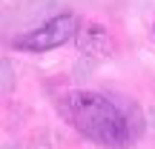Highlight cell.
<instances>
[{"label":"cell","instance_id":"6da1fadb","mask_svg":"<svg viewBox=\"0 0 155 149\" xmlns=\"http://www.w3.org/2000/svg\"><path fill=\"white\" fill-rule=\"evenodd\" d=\"M61 115L89 138L106 149H127L141 135V115L135 106H124L121 100L104 92H69L61 98Z\"/></svg>","mask_w":155,"mask_h":149},{"label":"cell","instance_id":"7a4b0ae2","mask_svg":"<svg viewBox=\"0 0 155 149\" xmlns=\"http://www.w3.org/2000/svg\"><path fill=\"white\" fill-rule=\"evenodd\" d=\"M78 32H81V20H78L75 11H61L52 20L40 23L38 29L15 37V49L20 52H52L58 46L69 43V40H78Z\"/></svg>","mask_w":155,"mask_h":149},{"label":"cell","instance_id":"3957f363","mask_svg":"<svg viewBox=\"0 0 155 149\" xmlns=\"http://www.w3.org/2000/svg\"><path fill=\"white\" fill-rule=\"evenodd\" d=\"M78 46H81L83 52H92V55H109L112 52L109 34H106V29L98 26V23H92V26H86L83 32H78Z\"/></svg>","mask_w":155,"mask_h":149}]
</instances>
